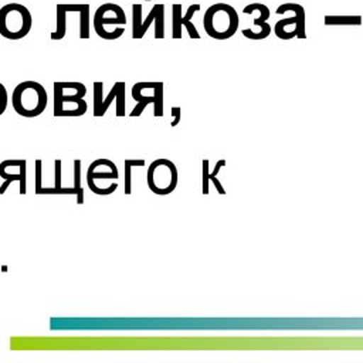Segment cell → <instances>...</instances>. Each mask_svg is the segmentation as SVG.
Returning a JSON list of instances; mask_svg holds the SVG:
<instances>
[{
	"label": "cell",
	"mask_w": 363,
	"mask_h": 363,
	"mask_svg": "<svg viewBox=\"0 0 363 363\" xmlns=\"http://www.w3.org/2000/svg\"><path fill=\"white\" fill-rule=\"evenodd\" d=\"M48 102L45 88L37 81H23L14 89L11 95V104L14 111L26 118H34L44 112Z\"/></svg>",
	"instance_id": "2"
},
{
	"label": "cell",
	"mask_w": 363,
	"mask_h": 363,
	"mask_svg": "<svg viewBox=\"0 0 363 363\" xmlns=\"http://www.w3.org/2000/svg\"><path fill=\"white\" fill-rule=\"evenodd\" d=\"M180 106H172V116H173V121L170 123V126H176L179 122H180Z\"/></svg>",
	"instance_id": "22"
},
{
	"label": "cell",
	"mask_w": 363,
	"mask_h": 363,
	"mask_svg": "<svg viewBox=\"0 0 363 363\" xmlns=\"http://www.w3.org/2000/svg\"><path fill=\"white\" fill-rule=\"evenodd\" d=\"M143 1H153V0H143Z\"/></svg>",
	"instance_id": "24"
},
{
	"label": "cell",
	"mask_w": 363,
	"mask_h": 363,
	"mask_svg": "<svg viewBox=\"0 0 363 363\" xmlns=\"http://www.w3.org/2000/svg\"><path fill=\"white\" fill-rule=\"evenodd\" d=\"M271 33V26L265 27V28H261L259 33H254L252 30H242V34L247 37V38H254V40H259V38H265L268 34Z\"/></svg>",
	"instance_id": "20"
},
{
	"label": "cell",
	"mask_w": 363,
	"mask_h": 363,
	"mask_svg": "<svg viewBox=\"0 0 363 363\" xmlns=\"http://www.w3.org/2000/svg\"><path fill=\"white\" fill-rule=\"evenodd\" d=\"M94 88V116H102L108 111L109 105L115 101L116 116H125V82L116 81L109 89L108 95L104 96V82L95 81Z\"/></svg>",
	"instance_id": "8"
},
{
	"label": "cell",
	"mask_w": 363,
	"mask_h": 363,
	"mask_svg": "<svg viewBox=\"0 0 363 363\" xmlns=\"http://www.w3.org/2000/svg\"><path fill=\"white\" fill-rule=\"evenodd\" d=\"M7 91H6V86L0 82V115L6 111L7 108Z\"/></svg>",
	"instance_id": "21"
},
{
	"label": "cell",
	"mask_w": 363,
	"mask_h": 363,
	"mask_svg": "<svg viewBox=\"0 0 363 363\" xmlns=\"http://www.w3.org/2000/svg\"><path fill=\"white\" fill-rule=\"evenodd\" d=\"M238 13L227 3L211 4L203 17L204 31L217 40H225L234 35L238 28Z\"/></svg>",
	"instance_id": "3"
},
{
	"label": "cell",
	"mask_w": 363,
	"mask_h": 363,
	"mask_svg": "<svg viewBox=\"0 0 363 363\" xmlns=\"http://www.w3.org/2000/svg\"><path fill=\"white\" fill-rule=\"evenodd\" d=\"M155 23V38L160 40L164 37V6L163 4H155L152 10L147 13V17L142 23V30H140V37L146 34L149 27Z\"/></svg>",
	"instance_id": "12"
},
{
	"label": "cell",
	"mask_w": 363,
	"mask_h": 363,
	"mask_svg": "<svg viewBox=\"0 0 363 363\" xmlns=\"http://www.w3.org/2000/svg\"><path fill=\"white\" fill-rule=\"evenodd\" d=\"M11 183H13L11 180H4V183H3V184H1V187H0V194H3V193L9 189V186H10Z\"/></svg>",
	"instance_id": "23"
},
{
	"label": "cell",
	"mask_w": 363,
	"mask_h": 363,
	"mask_svg": "<svg viewBox=\"0 0 363 363\" xmlns=\"http://www.w3.org/2000/svg\"><path fill=\"white\" fill-rule=\"evenodd\" d=\"M199 10H200V4L197 3L190 4L184 14L182 13V4L174 3L172 6V37L173 38H182V27L187 28V33L191 38H200L197 28L191 23L194 13H197Z\"/></svg>",
	"instance_id": "10"
},
{
	"label": "cell",
	"mask_w": 363,
	"mask_h": 363,
	"mask_svg": "<svg viewBox=\"0 0 363 363\" xmlns=\"http://www.w3.org/2000/svg\"><path fill=\"white\" fill-rule=\"evenodd\" d=\"M86 86L77 81L54 82V116H81L86 112Z\"/></svg>",
	"instance_id": "1"
},
{
	"label": "cell",
	"mask_w": 363,
	"mask_h": 363,
	"mask_svg": "<svg viewBox=\"0 0 363 363\" xmlns=\"http://www.w3.org/2000/svg\"><path fill=\"white\" fill-rule=\"evenodd\" d=\"M67 14L68 10L65 9V4L60 3L57 4V28L50 34L51 40H62L67 34Z\"/></svg>",
	"instance_id": "14"
},
{
	"label": "cell",
	"mask_w": 363,
	"mask_h": 363,
	"mask_svg": "<svg viewBox=\"0 0 363 363\" xmlns=\"http://www.w3.org/2000/svg\"><path fill=\"white\" fill-rule=\"evenodd\" d=\"M61 172H62V163L60 159H55L54 162V173H55V193L57 194H75V189L74 187H62L61 184Z\"/></svg>",
	"instance_id": "16"
},
{
	"label": "cell",
	"mask_w": 363,
	"mask_h": 363,
	"mask_svg": "<svg viewBox=\"0 0 363 363\" xmlns=\"http://www.w3.org/2000/svg\"><path fill=\"white\" fill-rule=\"evenodd\" d=\"M119 177L116 164L109 159L94 160L86 170V183L92 193L99 194L102 180H116Z\"/></svg>",
	"instance_id": "9"
},
{
	"label": "cell",
	"mask_w": 363,
	"mask_h": 363,
	"mask_svg": "<svg viewBox=\"0 0 363 363\" xmlns=\"http://www.w3.org/2000/svg\"><path fill=\"white\" fill-rule=\"evenodd\" d=\"M41 166H43V160L41 159H35V164H34V167H35V189H34V191H35V194H41V191H43V183H41V176H43V172H41Z\"/></svg>",
	"instance_id": "19"
},
{
	"label": "cell",
	"mask_w": 363,
	"mask_h": 363,
	"mask_svg": "<svg viewBox=\"0 0 363 363\" xmlns=\"http://www.w3.org/2000/svg\"><path fill=\"white\" fill-rule=\"evenodd\" d=\"M126 14L119 4L104 3L94 14V30L104 40H116L125 33Z\"/></svg>",
	"instance_id": "5"
},
{
	"label": "cell",
	"mask_w": 363,
	"mask_h": 363,
	"mask_svg": "<svg viewBox=\"0 0 363 363\" xmlns=\"http://www.w3.org/2000/svg\"><path fill=\"white\" fill-rule=\"evenodd\" d=\"M74 189H75L77 203L82 204L85 201V196L81 186V160L79 159L74 160Z\"/></svg>",
	"instance_id": "17"
},
{
	"label": "cell",
	"mask_w": 363,
	"mask_h": 363,
	"mask_svg": "<svg viewBox=\"0 0 363 363\" xmlns=\"http://www.w3.org/2000/svg\"><path fill=\"white\" fill-rule=\"evenodd\" d=\"M68 13H78L79 17V38H89V4L74 3L65 4Z\"/></svg>",
	"instance_id": "13"
},
{
	"label": "cell",
	"mask_w": 363,
	"mask_h": 363,
	"mask_svg": "<svg viewBox=\"0 0 363 363\" xmlns=\"http://www.w3.org/2000/svg\"><path fill=\"white\" fill-rule=\"evenodd\" d=\"M33 26L30 10L20 3H7L0 9V35L9 40L26 37Z\"/></svg>",
	"instance_id": "4"
},
{
	"label": "cell",
	"mask_w": 363,
	"mask_h": 363,
	"mask_svg": "<svg viewBox=\"0 0 363 363\" xmlns=\"http://www.w3.org/2000/svg\"><path fill=\"white\" fill-rule=\"evenodd\" d=\"M142 4H133L132 6V37L135 40L142 38L140 30H142Z\"/></svg>",
	"instance_id": "18"
},
{
	"label": "cell",
	"mask_w": 363,
	"mask_h": 363,
	"mask_svg": "<svg viewBox=\"0 0 363 363\" xmlns=\"http://www.w3.org/2000/svg\"><path fill=\"white\" fill-rule=\"evenodd\" d=\"M145 160L143 159H126L125 160V194L132 193V167L133 166H143Z\"/></svg>",
	"instance_id": "15"
},
{
	"label": "cell",
	"mask_w": 363,
	"mask_h": 363,
	"mask_svg": "<svg viewBox=\"0 0 363 363\" xmlns=\"http://www.w3.org/2000/svg\"><path fill=\"white\" fill-rule=\"evenodd\" d=\"M132 98L138 102L130 116H139L149 104H153V115L162 116L164 108V85L160 81H140L132 86Z\"/></svg>",
	"instance_id": "6"
},
{
	"label": "cell",
	"mask_w": 363,
	"mask_h": 363,
	"mask_svg": "<svg viewBox=\"0 0 363 363\" xmlns=\"http://www.w3.org/2000/svg\"><path fill=\"white\" fill-rule=\"evenodd\" d=\"M177 167L169 159H156L149 164L146 180L150 191L159 196L170 194L177 186Z\"/></svg>",
	"instance_id": "7"
},
{
	"label": "cell",
	"mask_w": 363,
	"mask_h": 363,
	"mask_svg": "<svg viewBox=\"0 0 363 363\" xmlns=\"http://www.w3.org/2000/svg\"><path fill=\"white\" fill-rule=\"evenodd\" d=\"M0 177L3 180L18 182L20 194L27 191V162L24 159L18 160H3L0 163Z\"/></svg>",
	"instance_id": "11"
}]
</instances>
